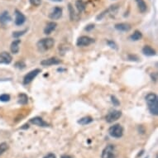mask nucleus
<instances>
[{"label":"nucleus","mask_w":158,"mask_h":158,"mask_svg":"<svg viewBox=\"0 0 158 158\" xmlns=\"http://www.w3.org/2000/svg\"><path fill=\"white\" fill-rule=\"evenodd\" d=\"M8 149V145L6 143H3L0 144V155H2Z\"/></svg>","instance_id":"obj_23"},{"label":"nucleus","mask_w":158,"mask_h":158,"mask_svg":"<svg viewBox=\"0 0 158 158\" xmlns=\"http://www.w3.org/2000/svg\"><path fill=\"white\" fill-rule=\"evenodd\" d=\"M43 158H56V155L53 154V153H49V154H47L46 156H44Z\"/></svg>","instance_id":"obj_30"},{"label":"nucleus","mask_w":158,"mask_h":158,"mask_svg":"<svg viewBox=\"0 0 158 158\" xmlns=\"http://www.w3.org/2000/svg\"><path fill=\"white\" fill-rule=\"evenodd\" d=\"M39 73H41V70L39 69H35V70H31L29 73H27L25 76H24L23 79V84L24 85H28L33 81L34 79L37 76Z\"/></svg>","instance_id":"obj_5"},{"label":"nucleus","mask_w":158,"mask_h":158,"mask_svg":"<svg viewBox=\"0 0 158 158\" xmlns=\"http://www.w3.org/2000/svg\"><path fill=\"white\" fill-rule=\"evenodd\" d=\"M143 54L148 56H154L156 55V51L153 49L152 47H149V46H145L143 47Z\"/></svg>","instance_id":"obj_17"},{"label":"nucleus","mask_w":158,"mask_h":158,"mask_svg":"<svg viewBox=\"0 0 158 158\" xmlns=\"http://www.w3.org/2000/svg\"><path fill=\"white\" fill-rule=\"evenodd\" d=\"M15 15H16V18H15V24L16 25H18V26H21L23 24L25 23L26 21V17L21 13V12H19L18 10L15 11Z\"/></svg>","instance_id":"obj_11"},{"label":"nucleus","mask_w":158,"mask_h":158,"mask_svg":"<svg viewBox=\"0 0 158 158\" xmlns=\"http://www.w3.org/2000/svg\"><path fill=\"white\" fill-rule=\"evenodd\" d=\"M13 57L8 52H3L0 53V64H10Z\"/></svg>","instance_id":"obj_9"},{"label":"nucleus","mask_w":158,"mask_h":158,"mask_svg":"<svg viewBox=\"0 0 158 158\" xmlns=\"http://www.w3.org/2000/svg\"><path fill=\"white\" fill-rule=\"evenodd\" d=\"M122 116V112L118 111V110H112L107 114V116L105 117V119L108 123H114V121L119 118L120 117Z\"/></svg>","instance_id":"obj_4"},{"label":"nucleus","mask_w":158,"mask_h":158,"mask_svg":"<svg viewBox=\"0 0 158 158\" xmlns=\"http://www.w3.org/2000/svg\"><path fill=\"white\" fill-rule=\"evenodd\" d=\"M60 158H72V157L68 155H62L61 156H60Z\"/></svg>","instance_id":"obj_34"},{"label":"nucleus","mask_w":158,"mask_h":158,"mask_svg":"<svg viewBox=\"0 0 158 158\" xmlns=\"http://www.w3.org/2000/svg\"><path fill=\"white\" fill-rule=\"evenodd\" d=\"M115 147L113 145L107 146L102 152V158H115Z\"/></svg>","instance_id":"obj_6"},{"label":"nucleus","mask_w":158,"mask_h":158,"mask_svg":"<svg viewBox=\"0 0 158 158\" xmlns=\"http://www.w3.org/2000/svg\"><path fill=\"white\" fill-rule=\"evenodd\" d=\"M61 16H62V8L60 7H56L52 9L49 17L52 20H57V19L60 18Z\"/></svg>","instance_id":"obj_8"},{"label":"nucleus","mask_w":158,"mask_h":158,"mask_svg":"<svg viewBox=\"0 0 158 158\" xmlns=\"http://www.w3.org/2000/svg\"><path fill=\"white\" fill-rule=\"evenodd\" d=\"M51 1H53V2H61L62 0H51Z\"/></svg>","instance_id":"obj_35"},{"label":"nucleus","mask_w":158,"mask_h":158,"mask_svg":"<svg viewBox=\"0 0 158 158\" xmlns=\"http://www.w3.org/2000/svg\"><path fill=\"white\" fill-rule=\"evenodd\" d=\"M115 28L121 31H128L131 29V25L128 23H118L115 25Z\"/></svg>","instance_id":"obj_16"},{"label":"nucleus","mask_w":158,"mask_h":158,"mask_svg":"<svg viewBox=\"0 0 158 158\" xmlns=\"http://www.w3.org/2000/svg\"><path fill=\"white\" fill-rule=\"evenodd\" d=\"M94 28V25H93V24H90V25H89V26H87V27H85V30L86 31H90V30H92V29Z\"/></svg>","instance_id":"obj_31"},{"label":"nucleus","mask_w":158,"mask_h":158,"mask_svg":"<svg viewBox=\"0 0 158 158\" xmlns=\"http://www.w3.org/2000/svg\"><path fill=\"white\" fill-rule=\"evenodd\" d=\"M61 62L60 59H58L56 57H52V58H49V59H47V60H42L41 62V65H43V66H50V65H58Z\"/></svg>","instance_id":"obj_10"},{"label":"nucleus","mask_w":158,"mask_h":158,"mask_svg":"<svg viewBox=\"0 0 158 158\" xmlns=\"http://www.w3.org/2000/svg\"><path fill=\"white\" fill-rule=\"evenodd\" d=\"M75 6H76L77 10L79 11V13H82L85 9V3L82 0H77L75 3Z\"/></svg>","instance_id":"obj_20"},{"label":"nucleus","mask_w":158,"mask_h":158,"mask_svg":"<svg viewBox=\"0 0 158 158\" xmlns=\"http://www.w3.org/2000/svg\"><path fill=\"white\" fill-rule=\"evenodd\" d=\"M69 11H70V19L71 20H75V17H76V14L75 13V10L73 8L72 5L71 4H69Z\"/></svg>","instance_id":"obj_24"},{"label":"nucleus","mask_w":158,"mask_h":158,"mask_svg":"<svg viewBox=\"0 0 158 158\" xmlns=\"http://www.w3.org/2000/svg\"><path fill=\"white\" fill-rule=\"evenodd\" d=\"M146 101L148 104V109L150 110L151 114L153 115L158 114V98L157 95L154 93L148 94L146 96Z\"/></svg>","instance_id":"obj_1"},{"label":"nucleus","mask_w":158,"mask_h":158,"mask_svg":"<svg viewBox=\"0 0 158 158\" xmlns=\"http://www.w3.org/2000/svg\"><path fill=\"white\" fill-rule=\"evenodd\" d=\"M10 100V95L9 94H2V95H0V101L2 102H8Z\"/></svg>","instance_id":"obj_25"},{"label":"nucleus","mask_w":158,"mask_h":158,"mask_svg":"<svg viewBox=\"0 0 158 158\" xmlns=\"http://www.w3.org/2000/svg\"><path fill=\"white\" fill-rule=\"evenodd\" d=\"M56 26L57 24L55 22H51L49 23H47V25L46 26V27L44 29V33L46 35H50L52 31H54L55 29L56 28Z\"/></svg>","instance_id":"obj_13"},{"label":"nucleus","mask_w":158,"mask_h":158,"mask_svg":"<svg viewBox=\"0 0 158 158\" xmlns=\"http://www.w3.org/2000/svg\"><path fill=\"white\" fill-rule=\"evenodd\" d=\"M27 31V30H23V31H14L13 34V37H15V38H18L19 36H23L25 32Z\"/></svg>","instance_id":"obj_26"},{"label":"nucleus","mask_w":158,"mask_h":158,"mask_svg":"<svg viewBox=\"0 0 158 158\" xmlns=\"http://www.w3.org/2000/svg\"><path fill=\"white\" fill-rule=\"evenodd\" d=\"M93 122V118L89 116H86L82 118L78 121V123L81 125H87L89 123H90Z\"/></svg>","instance_id":"obj_19"},{"label":"nucleus","mask_w":158,"mask_h":158,"mask_svg":"<svg viewBox=\"0 0 158 158\" xmlns=\"http://www.w3.org/2000/svg\"><path fill=\"white\" fill-rule=\"evenodd\" d=\"M55 41L54 39L52 38H44L40 40L37 42V48L39 51L41 52H45V51H48V50L52 49V47H54Z\"/></svg>","instance_id":"obj_2"},{"label":"nucleus","mask_w":158,"mask_h":158,"mask_svg":"<svg viewBox=\"0 0 158 158\" xmlns=\"http://www.w3.org/2000/svg\"><path fill=\"white\" fill-rule=\"evenodd\" d=\"M111 99H112V103L114 104V105H115V106H118V105H119V101H118V99L116 97L112 96Z\"/></svg>","instance_id":"obj_28"},{"label":"nucleus","mask_w":158,"mask_h":158,"mask_svg":"<svg viewBox=\"0 0 158 158\" xmlns=\"http://www.w3.org/2000/svg\"><path fill=\"white\" fill-rule=\"evenodd\" d=\"M27 101H28V98H27V94H20L18 95V102H19V104H27Z\"/></svg>","instance_id":"obj_21"},{"label":"nucleus","mask_w":158,"mask_h":158,"mask_svg":"<svg viewBox=\"0 0 158 158\" xmlns=\"http://www.w3.org/2000/svg\"><path fill=\"white\" fill-rule=\"evenodd\" d=\"M30 3H31V5L35 6V7H38V6L41 5L42 0H30Z\"/></svg>","instance_id":"obj_27"},{"label":"nucleus","mask_w":158,"mask_h":158,"mask_svg":"<svg viewBox=\"0 0 158 158\" xmlns=\"http://www.w3.org/2000/svg\"><path fill=\"white\" fill-rule=\"evenodd\" d=\"M108 44H109L112 48H116V45H115V43H114V42H112V41H109V42H108Z\"/></svg>","instance_id":"obj_32"},{"label":"nucleus","mask_w":158,"mask_h":158,"mask_svg":"<svg viewBox=\"0 0 158 158\" xmlns=\"http://www.w3.org/2000/svg\"><path fill=\"white\" fill-rule=\"evenodd\" d=\"M16 67L19 68V69H23V68H25V64H24L23 62H21V61H19V62H17L16 63Z\"/></svg>","instance_id":"obj_29"},{"label":"nucleus","mask_w":158,"mask_h":158,"mask_svg":"<svg viewBox=\"0 0 158 158\" xmlns=\"http://www.w3.org/2000/svg\"><path fill=\"white\" fill-rule=\"evenodd\" d=\"M11 21V17L9 15V13L8 12L5 11V12H3V13H1L0 14V23L3 25H5Z\"/></svg>","instance_id":"obj_14"},{"label":"nucleus","mask_w":158,"mask_h":158,"mask_svg":"<svg viewBox=\"0 0 158 158\" xmlns=\"http://www.w3.org/2000/svg\"><path fill=\"white\" fill-rule=\"evenodd\" d=\"M136 2L141 13H145L147 11V4L144 2V0H136Z\"/></svg>","instance_id":"obj_18"},{"label":"nucleus","mask_w":158,"mask_h":158,"mask_svg":"<svg viewBox=\"0 0 158 158\" xmlns=\"http://www.w3.org/2000/svg\"><path fill=\"white\" fill-rule=\"evenodd\" d=\"M154 75H155V76H153L152 75V79H154V81H156V80H157V74H156V73H154Z\"/></svg>","instance_id":"obj_33"},{"label":"nucleus","mask_w":158,"mask_h":158,"mask_svg":"<svg viewBox=\"0 0 158 158\" xmlns=\"http://www.w3.org/2000/svg\"><path fill=\"white\" fill-rule=\"evenodd\" d=\"M94 42V40L89 36H82L78 38L76 44H77L78 47H87V46L92 44Z\"/></svg>","instance_id":"obj_7"},{"label":"nucleus","mask_w":158,"mask_h":158,"mask_svg":"<svg viewBox=\"0 0 158 158\" xmlns=\"http://www.w3.org/2000/svg\"><path fill=\"white\" fill-rule=\"evenodd\" d=\"M21 43V40H15L12 42L11 44L10 49L11 52H13V54H17L19 52V45Z\"/></svg>","instance_id":"obj_15"},{"label":"nucleus","mask_w":158,"mask_h":158,"mask_svg":"<svg viewBox=\"0 0 158 158\" xmlns=\"http://www.w3.org/2000/svg\"><path fill=\"white\" fill-rule=\"evenodd\" d=\"M30 123L34 125H36L38 127H48V123H46L44 120L42 119L40 117H35L30 119Z\"/></svg>","instance_id":"obj_12"},{"label":"nucleus","mask_w":158,"mask_h":158,"mask_svg":"<svg viewBox=\"0 0 158 158\" xmlns=\"http://www.w3.org/2000/svg\"><path fill=\"white\" fill-rule=\"evenodd\" d=\"M109 133L114 138H120L123 134V128L120 124H114L109 127Z\"/></svg>","instance_id":"obj_3"},{"label":"nucleus","mask_w":158,"mask_h":158,"mask_svg":"<svg viewBox=\"0 0 158 158\" xmlns=\"http://www.w3.org/2000/svg\"><path fill=\"white\" fill-rule=\"evenodd\" d=\"M142 36H143V35L141 33V31H135L134 33L130 36V39L132 41H138V40H140L142 38Z\"/></svg>","instance_id":"obj_22"}]
</instances>
